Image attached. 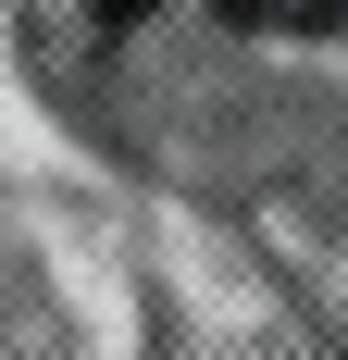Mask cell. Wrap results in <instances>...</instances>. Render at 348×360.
I'll return each instance as SVG.
<instances>
[{
    "mask_svg": "<svg viewBox=\"0 0 348 360\" xmlns=\"http://www.w3.org/2000/svg\"><path fill=\"white\" fill-rule=\"evenodd\" d=\"M224 13L261 37H348V0H224Z\"/></svg>",
    "mask_w": 348,
    "mask_h": 360,
    "instance_id": "6da1fadb",
    "label": "cell"
},
{
    "mask_svg": "<svg viewBox=\"0 0 348 360\" xmlns=\"http://www.w3.org/2000/svg\"><path fill=\"white\" fill-rule=\"evenodd\" d=\"M87 13H112V25H137V13H162V0H87Z\"/></svg>",
    "mask_w": 348,
    "mask_h": 360,
    "instance_id": "7a4b0ae2",
    "label": "cell"
}]
</instances>
